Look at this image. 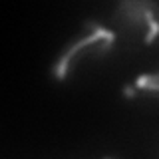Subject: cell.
<instances>
[{"label":"cell","mask_w":159,"mask_h":159,"mask_svg":"<svg viewBox=\"0 0 159 159\" xmlns=\"http://www.w3.org/2000/svg\"><path fill=\"white\" fill-rule=\"evenodd\" d=\"M113 22L116 34L129 46H149L159 38V6L153 2H121Z\"/></svg>","instance_id":"obj_1"},{"label":"cell","mask_w":159,"mask_h":159,"mask_svg":"<svg viewBox=\"0 0 159 159\" xmlns=\"http://www.w3.org/2000/svg\"><path fill=\"white\" fill-rule=\"evenodd\" d=\"M113 40H116V32L107 28H102L98 24H89V30L86 34H82L72 46H68V50L62 54V58L56 62L54 72L60 80H64L68 76V72L76 66L78 62H82L84 58H93L99 54L107 52L111 48Z\"/></svg>","instance_id":"obj_2"},{"label":"cell","mask_w":159,"mask_h":159,"mask_svg":"<svg viewBox=\"0 0 159 159\" xmlns=\"http://www.w3.org/2000/svg\"><path fill=\"white\" fill-rule=\"evenodd\" d=\"M135 86L137 89L141 92H147V93H159V70L157 72H151V74H143L135 80Z\"/></svg>","instance_id":"obj_3"}]
</instances>
